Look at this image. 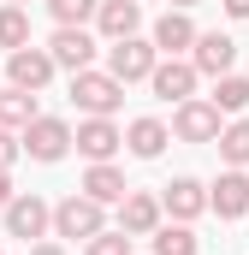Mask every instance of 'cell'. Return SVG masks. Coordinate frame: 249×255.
I'll return each instance as SVG.
<instances>
[{"mask_svg": "<svg viewBox=\"0 0 249 255\" xmlns=\"http://www.w3.org/2000/svg\"><path fill=\"white\" fill-rule=\"evenodd\" d=\"M154 48H160L166 60H172V54H184V48H196V24H190L178 6H172L160 24H154Z\"/></svg>", "mask_w": 249, "mask_h": 255, "instance_id": "17", "label": "cell"}, {"mask_svg": "<svg viewBox=\"0 0 249 255\" xmlns=\"http://www.w3.org/2000/svg\"><path fill=\"white\" fill-rule=\"evenodd\" d=\"M71 101L89 113V119H113L124 101V83L113 71H71Z\"/></svg>", "mask_w": 249, "mask_h": 255, "instance_id": "1", "label": "cell"}, {"mask_svg": "<svg viewBox=\"0 0 249 255\" xmlns=\"http://www.w3.org/2000/svg\"><path fill=\"white\" fill-rule=\"evenodd\" d=\"M214 107H220V113H244V107H249V83L238 77V71L214 77Z\"/></svg>", "mask_w": 249, "mask_h": 255, "instance_id": "21", "label": "cell"}, {"mask_svg": "<svg viewBox=\"0 0 249 255\" xmlns=\"http://www.w3.org/2000/svg\"><path fill=\"white\" fill-rule=\"evenodd\" d=\"M18 154H24V142H18V136H12V130L0 125V166H12V160H18Z\"/></svg>", "mask_w": 249, "mask_h": 255, "instance_id": "26", "label": "cell"}, {"mask_svg": "<svg viewBox=\"0 0 249 255\" xmlns=\"http://www.w3.org/2000/svg\"><path fill=\"white\" fill-rule=\"evenodd\" d=\"M12 208V166H0V214Z\"/></svg>", "mask_w": 249, "mask_h": 255, "instance_id": "27", "label": "cell"}, {"mask_svg": "<svg viewBox=\"0 0 249 255\" xmlns=\"http://www.w3.org/2000/svg\"><path fill=\"white\" fill-rule=\"evenodd\" d=\"M83 196H95V202L107 208V202H124V196H130V184H124V172L113 166V160H95V166L83 172Z\"/></svg>", "mask_w": 249, "mask_h": 255, "instance_id": "15", "label": "cell"}, {"mask_svg": "<svg viewBox=\"0 0 249 255\" xmlns=\"http://www.w3.org/2000/svg\"><path fill=\"white\" fill-rule=\"evenodd\" d=\"M196 77H202V71H196V60H178V54H172V60L154 65L148 89H154L160 101H178V107H184V101H196Z\"/></svg>", "mask_w": 249, "mask_h": 255, "instance_id": "5", "label": "cell"}, {"mask_svg": "<svg viewBox=\"0 0 249 255\" xmlns=\"http://www.w3.org/2000/svg\"><path fill=\"white\" fill-rule=\"evenodd\" d=\"M101 232H107V220H101V202H95V196H65L60 208H54V238L89 244V238H101Z\"/></svg>", "mask_w": 249, "mask_h": 255, "instance_id": "2", "label": "cell"}, {"mask_svg": "<svg viewBox=\"0 0 249 255\" xmlns=\"http://www.w3.org/2000/svg\"><path fill=\"white\" fill-rule=\"evenodd\" d=\"M30 119H36V95L18 89V83H6V89H0V125H6V130H24Z\"/></svg>", "mask_w": 249, "mask_h": 255, "instance_id": "19", "label": "cell"}, {"mask_svg": "<svg viewBox=\"0 0 249 255\" xmlns=\"http://www.w3.org/2000/svg\"><path fill=\"white\" fill-rule=\"evenodd\" d=\"M54 71H60V65H54V54H48V48H18V54H6V77H12L18 89H30V95H36Z\"/></svg>", "mask_w": 249, "mask_h": 255, "instance_id": "8", "label": "cell"}, {"mask_svg": "<svg viewBox=\"0 0 249 255\" xmlns=\"http://www.w3.org/2000/svg\"><path fill=\"white\" fill-rule=\"evenodd\" d=\"M48 54H54V65H65V71H89V60H95V36H89L83 24H60L54 42H48Z\"/></svg>", "mask_w": 249, "mask_h": 255, "instance_id": "7", "label": "cell"}, {"mask_svg": "<svg viewBox=\"0 0 249 255\" xmlns=\"http://www.w3.org/2000/svg\"><path fill=\"white\" fill-rule=\"evenodd\" d=\"M95 24H101V36L124 42V36H136V24H142V6H136V0H101Z\"/></svg>", "mask_w": 249, "mask_h": 255, "instance_id": "16", "label": "cell"}, {"mask_svg": "<svg viewBox=\"0 0 249 255\" xmlns=\"http://www.w3.org/2000/svg\"><path fill=\"white\" fill-rule=\"evenodd\" d=\"M190 60H196L202 77H226V71L238 65V42H232V36H220V30H208V36H196Z\"/></svg>", "mask_w": 249, "mask_h": 255, "instance_id": "11", "label": "cell"}, {"mask_svg": "<svg viewBox=\"0 0 249 255\" xmlns=\"http://www.w3.org/2000/svg\"><path fill=\"white\" fill-rule=\"evenodd\" d=\"M172 6H178V12H190V6H196V0H172Z\"/></svg>", "mask_w": 249, "mask_h": 255, "instance_id": "30", "label": "cell"}, {"mask_svg": "<svg viewBox=\"0 0 249 255\" xmlns=\"http://www.w3.org/2000/svg\"><path fill=\"white\" fill-rule=\"evenodd\" d=\"M226 18H249V0H226Z\"/></svg>", "mask_w": 249, "mask_h": 255, "instance_id": "28", "label": "cell"}, {"mask_svg": "<svg viewBox=\"0 0 249 255\" xmlns=\"http://www.w3.org/2000/svg\"><path fill=\"white\" fill-rule=\"evenodd\" d=\"M154 65H160V48L142 42V36H124V42L107 48V71H113L119 83H142V77H154Z\"/></svg>", "mask_w": 249, "mask_h": 255, "instance_id": "4", "label": "cell"}, {"mask_svg": "<svg viewBox=\"0 0 249 255\" xmlns=\"http://www.w3.org/2000/svg\"><path fill=\"white\" fill-rule=\"evenodd\" d=\"M48 12H54V24H89L101 12V0H48Z\"/></svg>", "mask_w": 249, "mask_h": 255, "instance_id": "24", "label": "cell"}, {"mask_svg": "<svg viewBox=\"0 0 249 255\" xmlns=\"http://www.w3.org/2000/svg\"><path fill=\"white\" fill-rule=\"evenodd\" d=\"M160 208H166L172 220H184V226H190V220H196V214L208 208V190H202L196 178H172V184L160 190Z\"/></svg>", "mask_w": 249, "mask_h": 255, "instance_id": "14", "label": "cell"}, {"mask_svg": "<svg viewBox=\"0 0 249 255\" xmlns=\"http://www.w3.org/2000/svg\"><path fill=\"white\" fill-rule=\"evenodd\" d=\"M220 160L226 166H249V119H232L220 130Z\"/></svg>", "mask_w": 249, "mask_h": 255, "instance_id": "20", "label": "cell"}, {"mask_svg": "<svg viewBox=\"0 0 249 255\" xmlns=\"http://www.w3.org/2000/svg\"><path fill=\"white\" fill-rule=\"evenodd\" d=\"M166 142H172V136H166V125H160V119H130V130H124V148H130L136 160H154Z\"/></svg>", "mask_w": 249, "mask_h": 255, "instance_id": "18", "label": "cell"}, {"mask_svg": "<svg viewBox=\"0 0 249 255\" xmlns=\"http://www.w3.org/2000/svg\"><path fill=\"white\" fill-rule=\"evenodd\" d=\"M172 130L184 136V142H220V107L214 101H184L178 107V119H172Z\"/></svg>", "mask_w": 249, "mask_h": 255, "instance_id": "10", "label": "cell"}, {"mask_svg": "<svg viewBox=\"0 0 249 255\" xmlns=\"http://www.w3.org/2000/svg\"><path fill=\"white\" fill-rule=\"evenodd\" d=\"M71 142H77V130L65 125V119H54V113H36V119L24 125V154H30V160H65Z\"/></svg>", "mask_w": 249, "mask_h": 255, "instance_id": "3", "label": "cell"}, {"mask_svg": "<svg viewBox=\"0 0 249 255\" xmlns=\"http://www.w3.org/2000/svg\"><path fill=\"white\" fill-rule=\"evenodd\" d=\"M83 255H130V232H101L83 244Z\"/></svg>", "mask_w": 249, "mask_h": 255, "instance_id": "25", "label": "cell"}, {"mask_svg": "<svg viewBox=\"0 0 249 255\" xmlns=\"http://www.w3.org/2000/svg\"><path fill=\"white\" fill-rule=\"evenodd\" d=\"M202 250V244H196V232H190L184 220H178V226H160V232H154V255H196Z\"/></svg>", "mask_w": 249, "mask_h": 255, "instance_id": "22", "label": "cell"}, {"mask_svg": "<svg viewBox=\"0 0 249 255\" xmlns=\"http://www.w3.org/2000/svg\"><path fill=\"white\" fill-rule=\"evenodd\" d=\"M208 208H214L220 220H244V214H249V172H244V166L220 172V184L208 190Z\"/></svg>", "mask_w": 249, "mask_h": 255, "instance_id": "9", "label": "cell"}, {"mask_svg": "<svg viewBox=\"0 0 249 255\" xmlns=\"http://www.w3.org/2000/svg\"><path fill=\"white\" fill-rule=\"evenodd\" d=\"M0 48H6V54L30 48V18H24V6H6V12H0Z\"/></svg>", "mask_w": 249, "mask_h": 255, "instance_id": "23", "label": "cell"}, {"mask_svg": "<svg viewBox=\"0 0 249 255\" xmlns=\"http://www.w3.org/2000/svg\"><path fill=\"white\" fill-rule=\"evenodd\" d=\"M12 6H24V0H12Z\"/></svg>", "mask_w": 249, "mask_h": 255, "instance_id": "31", "label": "cell"}, {"mask_svg": "<svg viewBox=\"0 0 249 255\" xmlns=\"http://www.w3.org/2000/svg\"><path fill=\"white\" fill-rule=\"evenodd\" d=\"M30 255H65L60 244H30Z\"/></svg>", "mask_w": 249, "mask_h": 255, "instance_id": "29", "label": "cell"}, {"mask_svg": "<svg viewBox=\"0 0 249 255\" xmlns=\"http://www.w3.org/2000/svg\"><path fill=\"white\" fill-rule=\"evenodd\" d=\"M48 226H54V208L42 202V196H12V208H6V238H48Z\"/></svg>", "mask_w": 249, "mask_h": 255, "instance_id": "6", "label": "cell"}, {"mask_svg": "<svg viewBox=\"0 0 249 255\" xmlns=\"http://www.w3.org/2000/svg\"><path fill=\"white\" fill-rule=\"evenodd\" d=\"M160 196H142V190H130L119 202V232H130V238H154L160 232Z\"/></svg>", "mask_w": 249, "mask_h": 255, "instance_id": "12", "label": "cell"}, {"mask_svg": "<svg viewBox=\"0 0 249 255\" xmlns=\"http://www.w3.org/2000/svg\"><path fill=\"white\" fill-rule=\"evenodd\" d=\"M119 148H124V130L113 119H83L77 125V154H89V166L95 160H113Z\"/></svg>", "mask_w": 249, "mask_h": 255, "instance_id": "13", "label": "cell"}]
</instances>
